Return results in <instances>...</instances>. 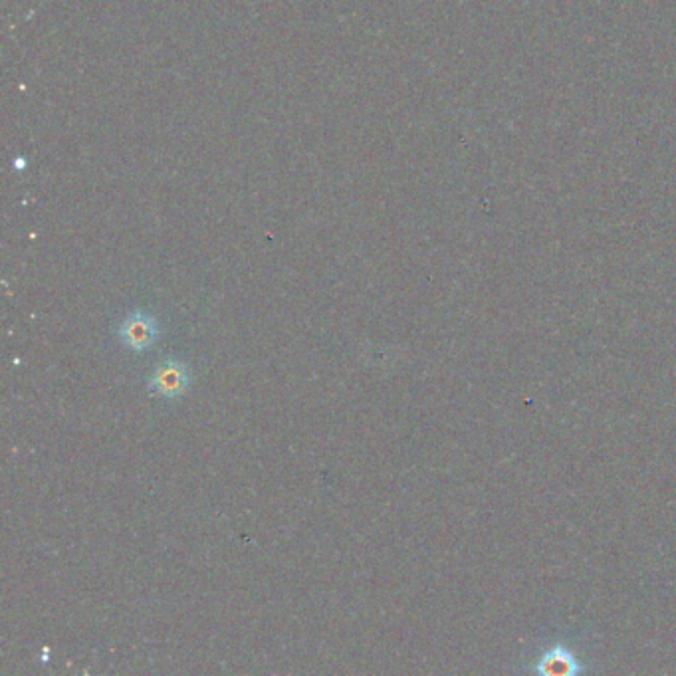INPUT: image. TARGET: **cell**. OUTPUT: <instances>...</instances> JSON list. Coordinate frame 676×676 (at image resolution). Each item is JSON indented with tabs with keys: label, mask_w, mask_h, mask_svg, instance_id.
<instances>
[{
	"label": "cell",
	"mask_w": 676,
	"mask_h": 676,
	"mask_svg": "<svg viewBox=\"0 0 676 676\" xmlns=\"http://www.w3.org/2000/svg\"><path fill=\"white\" fill-rule=\"evenodd\" d=\"M189 381H191L189 367H186L183 361L169 359L153 371L148 387L151 393H157L161 395V397L175 399V397H181L185 389L189 387Z\"/></svg>",
	"instance_id": "cell-1"
},
{
	"label": "cell",
	"mask_w": 676,
	"mask_h": 676,
	"mask_svg": "<svg viewBox=\"0 0 676 676\" xmlns=\"http://www.w3.org/2000/svg\"><path fill=\"white\" fill-rule=\"evenodd\" d=\"M159 336L157 319L143 311H135L119 326V338L133 351L151 348Z\"/></svg>",
	"instance_id": "cell-2"
},
{
	"label": "cell",
	"mask_w": 676,
	"mask_h": 676,
	"mask_svg": "<svg viewBox=\"0 0 676 676\" xmlns=\"http://www.w3.org/2000/svg\"><path fill=\"white\" fill-rule=\"evenodd\" d=\"M539 664H542V671L544 672H574L577 671V659L576 654L571 652L569 649L566 647H554L544 652V657L539 659Z\"/></svg>",
	"instance_id": "cell-3"
}]
</instances>
